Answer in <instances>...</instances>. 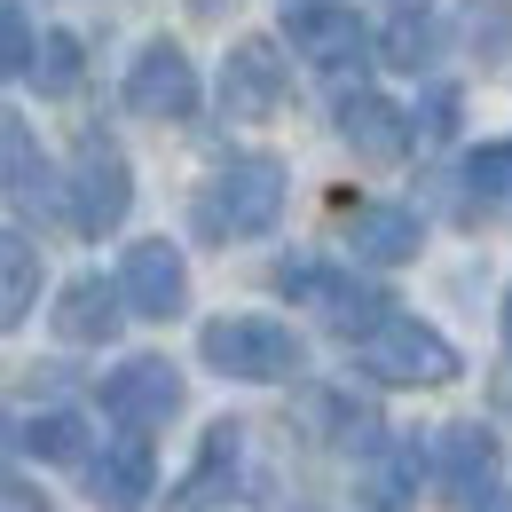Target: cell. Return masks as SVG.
Listing matches in <instances>:
<instances>
[{
    "label": "cell",
    "instance_id": "cell-1",
    "mask_svg": "<svg viewBox=\"0 0 512 512\" xmlns=\"http://www.w3.org/2000/svg\"><path fill=\"white\" fill-rule=\"evenodd\" d=\"M276 213H284V166H276V158H229V166L205 174V190H197V229L221 237V245L276 229Z\"/></svg>",
    "mask_w": 512,
    "mask_h": 512
},
{
    "label": "cell",
    "instance_id": "cell-2",
    "mask_svg": "<svg viewBox=\"0 0 512 512\" xmlns=\"http://www.w3.org/2000/svg\"><path fill=\"white\" fill-rule=\"evenodd\" d=\"M355 355H363V371L386 379V386H449L457 379V347L418 316H379L355 339Z\"/></svg>",
    "mask_w": 512,
    "mask_h": 512
},
{
    "label": "cell",
    "instance_id": "cell-3",
    "mask_svg": "<svg viewBox=\"0 0 512 512\" xmlns=\"http://www.w3.org/2000/svg\"><path fill=\"white\" fill-rule=\"evenodd\" d=\"M197 347H205V363L221 371V379H253V386H276L300 371V339L284 331L276 316H221L197 331Z\"/></svg>",
    "mask_w": 512,
    "mask_h": 512
},
{
    "label": "cell",
    "instance_id": "cell-4",
    "mask_svg": "<svg viewBox=\"0 0 512 512\" xmlns=\"http://www.w3.org/2000/svg\"><path fill=\"white\" fill-rule=\"evenodd\" d=\"M103 410H111L119 426H134V434H150V426H166V418L182 410V371H174L166 355H134V363H119V371L103 379Z\"/></svg>",
    "mask_w": 512,
    "mask_h": 512
},
{
    "label": "cell",
    "instance_id": "cell-5",
    "mask_svg": "<svg viewBox=\"0 0 512 512\" xmlns=\"http://www.w3.org/2000/svg\"><path fill=\"white\" fill-rule=\"evenodd\" d=\"M119 292H127L134 316H182L190 308V260L174 253L166 237H142V245H127V260H119Z\"/></svg>",
    "mask_w": 512,
    "mask_h": 512
},
{
    "label": "cell",
    "instance_id": "cell-6",
    "mask_svg": "<svg viewBox=\"0 0 512 512\" xmlns=\"http://www.w3.org/2000/svg\"><path fill=\"white\" fill-rule=\"evenodd\" d=\"M127 103L142 119H190L197 111V64L182 48H166V40H150L127 71Z\"/></svg>",
    "mask_w": 512,
    "mask_h": 512
},
{
    "label": "cell",
    "instance_id": "cell-7",
    "mask_svg": "<svg viewBox=\"0 0 512 512\" xmlns=\"http://www.w3.org/2000/svg\"><path fill=\"white\" fill-rule=\"evenodd\" d=\"M134 205V174L119 150H87L79 158V174H71V229L79 237H103V229H119Z\"/></svg>",
    "mask_w": 512,
    "mask_h": 512
},
{
    "label": "cell",
    "instance_id": "cell-8",
    "mask_svg": "<svg viewBox=\"0 0 512 512\" xmlns=\"http://www.w3.org/2000/svg\"><path fill=\"white\" fill-rule=\"evenodd\" d=\"M221 103L229 119H276L284 103V48L276 40H237L221 64Z\"/></svg>",
    "mask_w": 512,
    "mask_h": 512
},
{
    "label": "cell",
    "instance_id": "cell-9",
    "mask_svg": "<svg viewBox=\"0 0 512 512\" xmlns=\"http://www.w3.org/2000/svg\"><path fill=\"white\" fill-rule=\"evenodd\" d=\"M339 134H347V150L363 158V166H402L410 158V119L371 95V87H355V95H339Z\"/></svg>",
    "mask_w": 512,
    "mask_h": 512
},
{
    "label": "cell",
    "instance_id": "cell-10",
    "mask_svg": "<svg viewBox=\"0 0 512 512\" xmlns=\"http://www.w3.org/2000/svg\"><path fill=\"white\" fill-rule=\"evenodd\" d=\"M442 489L449 505H489L497 489V434L489 426H442Z\"/></svg>",
    "mask_w": 512,
    "mask_h": 512
},
{
    "label": "cell",
    "instance_id": "cell-11",
    "mask_svg": "<svg viewBox=\"0 0 512 512\" xmlns=\"http://www.w3.org/2000/svg\"><path fill=\"white\" fill-rule=\"evenodd\" d=\"M119 316H127V292L103 276H71L56 292V339H71V347H103L119 331Z\"/></svg>",
    "mask_w": 512,
    "mask_h": 512
},
{
    "label": "cell",
    "instance_id": "cell-12",
    "mask_svg": "<svg viewBox=\"0 0 512 512\" xmlns=\"http://www.w3.org/2000/svg\"><path fill=\"white\" fill-rule=\"evenodd\" d=\"M284 32H292V56L316 64V71H339V64L363 56V16L355 8H292Z\"/></svg>",
    "mask_w": 512,
    "mask_h": 512
},
{
    "label": "cell",
    "instance_id": "cell-13",
    "mask_svg": "<svg viewBox=\"0 0 512 512\" xmlns=\"http://www.w3.org/2000/svg\"><path fill=\"white\" fill-rule=\"evenodd\" d=\"M150 473H158V457H150V434H119V442L95 457V473H87V489H95V505L111 512H134L142 497H150Z\"/></svg>",
    "mask_w": 512,
    "mask_h": 512
},
{
    "label": "cell",
    "instance_id": "cell-14",
    "mask_svg": "<svg viewBox=\"0 0 512 512\" xmlns=\"http://www.w3.org/2000/svg\"><path fill=\"white\" fill-rule=\"evenodd\" d=\"M418 213H402V205H363L355 221H347V245L355 260H371V268H402V260L418 253Z\"/></svg>",
    "mask_w": 512,
    "mask_h": 512
},
{
    "label": "cell",
    "instance_id": "cell-15",
    "mask_svg": "<svg viewBox=\"0 0 512 512\" xmlns=\"http://www.w3.org/2000/svg\"><path fill=\"white\" fill-rule=\"evenodd\" d=\"M284 292H300V300H316L323 316L339 323V331H371L379 323V300L363 292V284H347V276H323V268H284Z\"/></svg>",
    "mask_w": 512,
    "mask_h": 512
},
{
    "label": "cell",
    "instance_id": "cell-16",
    "mask_svg": "<svg viewBox=\"0 0 512 512\" xmlns=\"http://www.w3.org/2000/svg\"><path fill=\"white\" fill-rule=\"evenodd\" d=\"M24 449L48 457V465H87V426H79L71 410H48V418L24 426Z\"/></svg>",
    "mask_w": 512,
    "mask_h": 512
},
{
    "label": "cell",
    "instance_id": "cell-17",
    "mask_svg": "<svg viewBox=\"0 0 512 512\" xmlns=\"http://www.w3.org/2000/svg\"><path fill=\"white\" fill-rule=\"evenodd\" d=\"M0 268H8V292H0V323H24L32 316V284H40V260H32V245L8 229L0 237Z\"/></svg>",
    "mask_w": 512,
    "mask_h": 512
},
{
    "label": "cell",
    "instance_id": "cell-18",
    "mask_svg": "<svg viewBox=\"0 0 512 512\" xmlns=\"http://www.w3.org/2000/svg\"><path fill=\"white\" fill-rule=\"evenodd\" d=\"M363 497H371L379 512L410 505V497H418V449H394V457H379V465L363 473Z\"/></svg>",
    "mask_w": 512,
    "mask_h": 512
},
{
    "label": "cell",
    "instance_id": "cell-19",
    "mask_svg": "<svg viewBox=\"0 0 512 512\" xmlns=\"http://www.w3.org/2000/svg\"><path fill=\"white\" fill-rule=\"evenodd\" d=\"M379 56H386V64H394V71H418V64H426V56H434V16H410V8H402V16L386 24Z\"/></svg>",
    "mask_w": 512,
    "mask_h": 512
},
{
    "label": "cell",
    "instance_id": "cell-20",
    "mask_svg": "<svg viewBox=\"0 0 512 512\" xmlns=\"http://www.w3.org/2000/svg\"><path fill=\"white\" fill-rule=\"evenodd\" d=\"M32 79H40V95H64V87H79V40H71V32H48V40H40V64H32Z\"/></svg>",
    "mask_w": 512,
    "mask_h": 512
},
{
    "label": "cell",
    "instance_id": "cell-21",
    "mask_svg": "<svg viewBox=\"0 0 512 512\" xmlns=\"http://www.w3.org/2000/svg\"><path fill=\"white\" fill-rule=\"evenodd\" d=\"M0 142H8V197H32V182H40L32 127H24V119H0Z\"/></svg>",
    "mask_w": 512,
    "mask_h": 512
},
{
    "label": "cell",
    "instance_id": "cell-22",
    "mask_svg": "<svg viewBox=\"0 0 512 512\" xmlns=\"http://www.w3.org/2000/svg\"><path fill=\"white\" fill-rule=\"evenodd\" d=\"M0 64L16 71V79L40 64V56H32V24H24V8H0Z\"/></svg>",
    "mask_w": 512,
    "mask_h": 512
},
{
    "label": "cell",
    "instance_id": "cell-23",
    "mask_svg": "<svg viewBox=\"0 0 512 512\" xmlns=\"http://www.w3.org/2000/svg\"><path fill=\"white\" fill-rule=\"evenodd\" d=\"M473 190H512V142L473 150Z\"/></svg>",
    "mask_w": 512,
    "mask_h": 512
},
{
    "label": "cell",
    "instance_id": "cell-24",
    "mask_svg": "<svg viewBox=\"0 0 512 512\" xmlns=\"http://www.w3.org/2000/svg\"><path fill=\"white\" fill-rule=\"evenodd\" d=\"M8 512H48V505H40V497H32L24 481H8Z\"/></svg>",
    "mask_w": 512,
    "mask_h": 512
},
{
    "label": "cell",
    "instance_id": "cell-25",
    "mask_svg": "<svg viewBox=\"0 0 512 512\" xmlns=\"http://www.w3.org/2000/svg\"><path fill=\"white\" fill-rule=\"evenodd\" d=\"M197 16H229V0H190Z\"/></svg>",
    "mask_w": 512,
    "mask_h": 512
},
{
    "label": "cell",
    "instance_id": "cell-26",
    "mask_svg": "<svg viewBox=\"0 0 512 512\" xmlns=\"http://www.w3.org/2000/svg\"><path fill=\"white\" fill-rule=\"evenodd\" d=\"M481 512H512V497H489V505H481Z\"/></svg>",
    "mask_w": 512,
    "mask_h": 512
},
{
    "label": "cell",
    "instance_id": "cell-27",
    "mask_svg": "<svg viewBox=\"0 0 512 512\" xmlns=\"http://www.w3.org/2000/svg\"><path fill=\"white\" fill-rule=\"evenodd\" d=\"M505 339H512V300H505Z\"/></svg>",
    "mask_w": 512,
    "mask_h": 512
}]
</instances>
